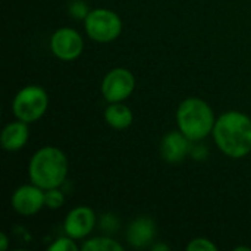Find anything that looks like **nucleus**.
I'll list each match as a JSON object with an SVG mask.
<instances>
[{
    "label": "nucleus",
    "mask_w": 251,
    "mask_h": 251,
    "mask_svg": "<svg viewBox=\"0 0 251 251\" xmlns=\"http://www.w3.org/2000/svg\"><path fill=\"white\" fill-rule=\"evenodd\" d=\"M213 138L221 151L241 159L251 151V119L241 112H226L215 124Z\"/></svg>",
    "instance_id": "1"
},
{
    "label": "nucleus",
    "mask_w": 251,
    "mask_h": 251,
    "mask_svg": "<svg viewBox=\"0 0 251 251\" xmlns=\"http://www.w3.org/2000/svg\"><path fill=\"white\" fill-rule=\"evenodd\" d=\"M68 175V159L56 147L40 149L29 162V179L34 185L50 190L63 184Z\"/></svg>",
    "instance_id": "2"
},
{
    "label": "nucleus",
    "mask_w": 251,
    "mask_h": 251,
    "mask_svg": "<svg viewBox=\"0 0 251 251\" xmlns=\"http://www.w3.org/2000/svg\"><path fill=\"white\" fill-rule=\"evenodd\" d=\"M176 122L179 131L190 141L206 138L215 128V116L210 106L197 97L185 99L176 110Z\"/></svg>",
    "instance_id": "3"
},
{
    "label": "nucleus",
    "mask_w": 251,
    "mask_h": 251,
    "mask_svg": "<svg viewBox=\"0 0 251 251\" xmlns=\"http://www.w3.org/2000/svg\"><path fill=\"white\" fill-rule=\"evenodd\" d=\"M49 96L38 85H28L22 88L13 99V113L18 121L31 124L38 121L47 110Z\"/></svg>",
    "instance_id": "4"
},
{
    "label": "nucleus",
    "mask_w": 251,
    "mask_h": 251,
    "mask_svg": "<svg viewBox=\"0 0 251 251\" xmlns=\"http://www.w3.org/2000/svg\"><path fill=\"white\" fill-rule=\"evenodd\" d=\"M84 22L88 37L97 43H110L116 40L122 31L121 18L109 9L90 10Z\"/></svg>",
    "instance_id": "5"
},
{
    "label": "nucleus",
    "mask_w": 251,
    "mask_h": 251,
    "mask_svg": "<svg viewBox=\"0 0 251 251\" xmlns=\"http://www.w3.org/2000/svg\"><path fill=\"white\" fill-rule=\"evenodd\" d=\"M135 87L134 75L124 68L110 71L101 82V94L110 103L124 101L131 96Z\"/></svg>",
    "instance_id": "6"
},
{
    "label": "nucleus",
    "mask_w": 251,
    "mask_h": 251,
    "mask_svg": "<svg viewBox=\"0 0 251 251\" xmlns=\"http://www.w3.org/2000/svg\"><path fill=\"white\" fill-rule=\"evenodd\" d=\"M50 49L60 60H74L81 56L84 50V41L75 29L60 28L51 35Z\"/></svg>",
    "instance_id": "7"
},
{
    "label": "nucleus",
    "mask_w": 251,
    "mask_h": 251,
    "mask_svg": "<svg viewBox=\"0 0 251 251\" xmlns=\"http://www.w3.org/2000/svg\"><path fill=\"white\" fill-rule=\"evenodd\" d=\"M13 209L24 216H32L41 210L44 204V191L37 185H22L12 196Z\"/></svg>",
    "instance_id": "8"
},
{
    "label": "nucleus",
    "mask_w": 251,
    "mask_h": 251,
    "mask_svg": "<svg viewBox=\"0 0 251 251\" xmlns=\"http://www.w3.org/2000/svg\"><path fill=\"white\" fill-rule=\"evenodd\" d=\"M96 225V215L87 206L75 207L65 219V232L74 240L87 237Z\"/></svg>",
    "instance_id": "9"
},
{
    "label": "nucleus",
    "mask_w": 251,
    "mask_h": 251,
    "mask_svg": "<svg viewBox=\"0 0 251 251\" xmlns=\"http://www.w3.org/2000/svg\"><path fill=\"white\" fill-rule=\"evenodd\" d=\"M156 237V224L147 216L134 219L126 231L128 243L135 249H146Z\"/></svg>",
    "instance_id": "10"
},
{
    "label": "nucleus",
    "mask_w": 251,
    "mask_h": 251,
    "mask_svg": "<svg viewBox=\"0 0 251 251\" xmlns=\"http://www.w3.org/2000/svg\"><path fill=\"white\" fill-rule=\"evenodd\" d=\"M190 151V140L182 132L172 131L166 134L160 144V154L169 163H178L184 160Z\"/></svg>",
    "instance_id": "11"
},
{
    "label": "nucleus",
    "mask_w": 251,
    "mask_h": 251,
    "mask_svg": "<svg viewBox=\"0 0 251 251\" xmlns=\"http://www.w3.org/2000/svg\"><path fill=\"white\" fill-rule=\"evenodd\" d=\"M28 126L26 122L18 121V122H12L9 125L4 126V129L1 131V147L7 151H16L21 150L26 141H28Z\"/></svg>",
    "instance_id": "12"
},
{
    "label": "nucleus",
    "mask_w": 251,
    "mask_h": 251,
    "mask_svg": "<svg viewBox=\"0 0 251 251\" xmlns=\"http://www.w3.org/2000/svg\"><path fill=\"white\" fill-rule=\"evenodd\" d=\"M106 122L115 129H125L132 124V112L128 106L119 103H112L104 112Z\"/></svg>",
    "instance_id": "13"
},
{
    "label": "nucleus",
    "mask_w": 251,
    "mask_h": 251,
    "mask_svg": "<svg viewBox=\"0 0 251 251\" xmlns=\"http://www.w3.org/2000/svg\"><path fill=\"white\" fill-rule=\"evenodd\" d=\"M84 251H122L124 247L110 238H93L84 243Z\"/></svg>",
    "instance_id": "14"
},
{
    "label": "nucleus",
    "mask_w": 251,
    "mask_h": 251,
    "mask_svg": "<svg viewBox=\"0 0 251 251\" xmlns=\"http://www.w3.org/2000/svg\"><path fill=\"white\" fill-rule=\"evenodd\" d=\"M44 204L49 209H59L65 204V196L60 190L57 188H50L46 190L44 193Z\"/></svg>",
    "instance_id": "15"
},
{
    "label": "nucleus",
    "mask_w": 251,
    "mask_h": 251,
    "mask_svg": "<svg viewBox=\"0 0 251 251\" xmlns=\"http://www.w3.org/2000/svg\"><path fill=\"white\" fill-rule=\"evenodd\" d=\"M69 13L75 18V19H85L90 13L88 6L85 4V1L82 0H74L69 4Z\"/></svg>",
    "instance_id": "16"
},
{
    "label": "nucleus",
    "mask_w": 251,
    "mask_h": 251,
    "mask_svg": "<svg viewBox=\"0 0 251 251\" xmlns=\"http://www.w3.org/2000/svg\"><path fill=\"white\" fill-rule=\"evenodd\" d=\"M187 250L190 251H218V247L209 241L207 238H196L193 240L188 246H187Z\"/></svg>",
    "instance_id": "17"
},
{
    "label": "nucleus",
    "mask_w": 251,
    "mask_h": 251,
    "mask_svg": "<svg viewBox=\"0 0 251 251\" xmlns=\"http://www.w3.org/2000/svg\"><path fill=\"white\" fill-rule=\"evenodd\" d=\"M50 251H76L78 247L76 244L74 243V238L71 237H65V238H59L56 240L50 247H49Z\"/></svg>",
    "instance_id": "18"
},
{
    "label": "nucleus",
    "mask_w": 251,
    "mask_h": 251,
    "mask_svg": "<svg viewBox=\"0 0 251 251\" xmlns=\"http://www.w3.org/2000/svg\"><path fill=\"white\" fill-rule=\"evenodd\" d=\"M100 228H101V231L109 232V234L116 232V231H118V228H119V221L116 219V216H115V215H112V213H106V215H103V216H101Z\"/></svg>",
    "instance_id": "19"
},
{
    "label": "nucleus",
    "mask_w": 251,
    "mask_h": 251,
    "mask_svg": "<svg viewBox=\"0 0 251 251\" xmlns=\"http://www.w3.org/2000/svg\"><path fill=\"white\" fill-rule=\"evenodd\" d=\"M193 157H194L196 160H203V159H206V157H207V149L203 147V146L196 147V149L193 150Z\"/></svg>",
    "instance_id": "20"
},
{
    "label": "nucleus",
    "mask_w": 251,
    "mask_h": 251,
    "mask_svg": "<svg viewBox=\"0 0 251 251\" xmlns=\"http://www.w3.org/2000/svg\"><path fill=\"white\" fill-rule=\"evenodd\" d=\"M7 244H9V241H7L6 234H0V251L7 250Z\"/></svg>",
    "instance_id": "21"
},
{
    "label": "nucleus",
    "mask_w": 251,
    "mask_h": 251,
    "mask_svg": "<svg viewBox=\"0 0 251 251\" xmlns=\"http://www.w3.org/2000/svg\"><path fill=\"white\" fill-rule=\"evenodd\" d=\"M153 250H154V251L169 250V247H168V246H165V244H157V246H153Z\"/></svg>",
    "instance_id": "22"
},
{
    "label": "nucleus",
    "mask_w": 251,
    "mask_h": 251,
    "mask_svg": "<svg viewBox=\"0 0 251 251\" xmlns=\"http://www.w3.org/2000/svg\"><path fill=\"white\" fill-rule=\"evenodd\" d=\"M235 251H250V249L249 247H237Z\"/></svg>",
    "instance_id": "23"
}]
</instances>
